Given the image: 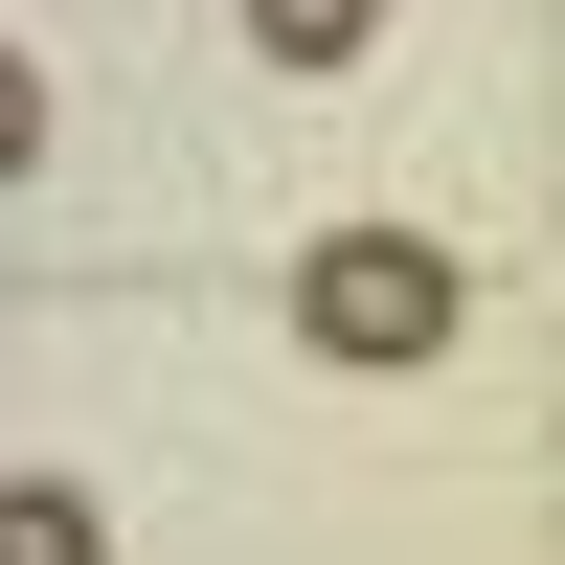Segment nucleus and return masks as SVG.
Returning <instances> with one entry per match:
<instances>
[{"label": "nucleus", "mask_w": 565, "mask_h": 565, "mask_svg": "<svg viewBox=\"0 0 565 565\" xmlns=\"http://www.w3.org/2000/svg\"><path fill=\"white\" fill-rule=\"evenodd\" d=\"M295 340L317 362H430L452 340V249H430V226H340V249L295 271Z\"/></svg>", "instance_id": "f257e3e1"}, {"label": "nucleus", "mask_w": 565, "mask_h": 565, "mask_svg": "<svg viewBox=\"0 0 565 565\" xmlns=\"http://www.w3.org/2000/svg\"><path fill=\"white\" fill-rule=\"evenodd\" d=\"M0 565H114V521H90L68 476H0Z\"/></svg>", "instance_id": "f03ea898"}, {"label": "nucleus", "mask_w": 565, "mask_h": 565, "mask_svg": "<svg viewBox=\"0 0 565 565\" xmlns=\"http://www.w3.org/2000/svg\"><path fill=\"white\" fill-rule=\"evenodd\" d=\"M362 23H385V0H249V45H271V68H340Z\"/></svg>", "instance_id": "7ed1b4c3"}, {"label": "nucleus", "mask_w": 565, "mask_h": 565, "mask_svg": "<svg viewBox=\"0 0 565 565\" xmlns=\"http://www.w3.org/2000/svg\"><path fill=\"white\" fill-rule=\"evenodd\" d=\"M23 159H45V68L0 45V181H23Z\"/></svg>", "instance_id": "20e7f679"}]
</instances>
